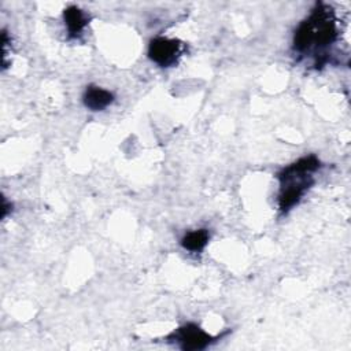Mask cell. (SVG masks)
I'll list each match as a JSON object with an SVG mask.
<instances>
[{
  "instance_id": "cell-3",
  "label": "cell",
  "mask_w": 351,
  "mask_h": 351,
  "mask_svg": "<svg viewBox=\"0 0 351 351\" xmlns=\"http://www.w3.org/2000/svg\"><path fill=\"white\" fill-rule=\"evenodd\" d=\"M166 339L177 344L181 350L196 351V350H204L219 337L218 336L213 337L206 330H203L199 325L193 322H188L180 326L178 329H176L174 332H171Z\"/></svg>"
},
{
  "instance_id": "cell-5",
  "label": "cell",
  "mask_w": 351,
  "mask_h": 351,
  "mask_svg": "<svg viewBox=\"0 0 351 351\" xmlns=\"http://www.w3.org/2000/svg\"><path fill=\"white\" fill-rule=\"evenodd\" d=\"M114 99L115 96L112 92L97 85H88L82 96L85 107L90 111H101L107 108L114 101Z\"/></svg>"
},
{
  "instance_id": "cell-6",
  "label": "cell",
  "mask_w": 351,
  "mask_h": 351,
  "mask_svg": "<svg viewBox=\"0 0 351 351\" xmlns=\"http://www.w3.org/2000/svg\"><path fill=\"white\" fill-rule=\"evenodd\" d=\"M63 19L69 33V38H75L82 33V30L88 25L89 15L77 5H69L63 11Z\"/></svg>"
},
{
  "instance_id": "cell-4",
  "label": "cell",
  "mask_w": 351,
  "mask_h": 351,
  "mask_svg": "<svg viewBox=\"0 0 351 351\" xmlns=\"http://www.w3.org/2000/svg\"><path fill=\"white\" fill-rule=\"evenodd\" d=\"M185 51V44L177 38L155 37L149 41L148 56L160 67L174 66Z\"/></svg>"
},
{
  "instance_id": "cell-1",
  "label": "cell",
  "mask_w": 351,
  "mask_h": 351,
  "mask_svg": "<svg viewBox=\"0 0 351 351\" xmlns=\"http://www.w3.org/2000/svg\"><path fill=\"white\" fill-rule=\"evenodd\" d=\"M339 38L335 10L322 1L315 3L308 16L300 22L293 36V52L300 58H310L315 67L329 62V48Z\"/></svg>"
},
{
  "instance_id": "cell-2",
  "label": "cell",
  "mask_w": 351,
  "mask_h": 351,
  "mask_svg": "<svg viewBox=\"0 0 351 351\" xmlns=\"http://www.w3.org/2000/svg\"><path fill=\"white\" fill-rule=\"evenodd\" d=\"M321 167L315 155H306L285 166L278 174V210L281 214L291 211L314 184V173Z\"/></svg>"
},
{
  "instance_id": "cell-7",
  "label": "cell",
  "mask_w": 351,
  "mask_h": 351,
  "mask_svg": "<svg viewBox=\"0 0 351 351\" xmlns=\"http://www.w3.org/2000/svg\"><path fill=\"white\" fill-rule=\"evenodd\" d=\"M210 240V232L207 229H196L185 233L181 239V245L191 252H200Z\"/></svg>"
}]
</instances>
